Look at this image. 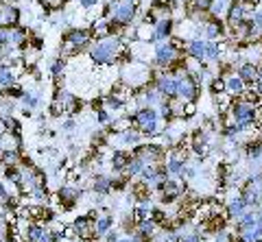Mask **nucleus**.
Segmentation results:
<instances>
[{"mask_svg": "<svg viewBox=\"0 0 262 242\" xmlns=\"http://www.w3.org/2000/svg\"><path fill=\"white\" fill-rule=\"evenodd\" d=\"M94 223L96 219H92L90 214H83V216H77L75 223H72V227L77 229V238H83L88 242H92L96 236H94Z\"/></svg>", "mask_w": 262, "mask_h": 242, "instance_id": "obj_12", "label": "nucleus"}, {"mask_svg": "<svg viewBox=\"0 0 262 242\" xmlns=\"http://www.w3.org/2000/svg\"><path fill=\"white\" fill-rule=\"evenodd\" d=\"M127 3H136V5H140V3H142V0H127Z\"/></svg>", "mask_w": 262, "mask_h": 242, "instance_id": "obj_44", "label": "nucleus"}, {"mask_svg": "<svg viewBox=\"0 0 262 242\" xmlns=\"http://www.w3.org/2000/svg\"><path fill=\"white\" fill-rule=\"evenodd\" d=\"M227 7L229 5H225V0H214V3H212V9H210V15H219L221 18V13L227 11Z\"/></svg>", "mask_w": 262, "mask_h": 242, "instance_id": "obj_36", "label": "nucleus"}, {"mask_svg": "<svg viewBox=\"0 0 262 242\" xmlns=\"http://www.w3.org/2000/svg\"><path fill=\"white\" fill-rule=\"evenodd\" d=\"M144 166H146V161H144L142 157L131 155V151H129V164H127V168H125V175L129 177V179H138Z\"/></svg>", "mask_w": 262, "mask_h": 242, "instance_id": "obj_23", "label": "nucleus"}, {"mask_svg": "<svg viewBox=\"0 0 262 242\" xmlns=\"http://www.w3.org/2000/svg\"><path fill=\"white\" fill-rule=\"evenodd\" d=\"M116 225V221H114V216L110 214V212H103V214H98V219H96V223H94V240H101L105 233L107 231H112V229H116L114 227Z\"/></svg>", "mask_w": 262, "mask_h": 242, "instance_id": "obj_18", "label": "nucleus"}, {"mask_svg": "<svg viewBox=\"0 0 262 242\" xmlns=\"http://www.w3.org/2000/svg\"><path fill=\"white\" fill-rule=\"evenodd\" d=\"M122 46H129V44L120 42V37L94 39L92 46H90V51H88V57L94 63V68L116 66V59H118V53H120Z\"/></svg>", "mask_w": 262, "mask_h": 242, "instance_id": "obj_1", "label": "nucleus"}, {"mask_svg": "<svg viewBox=\"0 0 262 242\" xmlns=\"http://www.w3.org/2000/svg\"><path fill=\"white\" fill-rule=\"evenodd\" d=\"M155 90H158L162 99H166V101L177 99V77L160 70L158 79H155Z\"/></svg>", "mask_w": 262, "mask_h": 242, "instance_id": "obj_10", "label": "nucleus"}, {"mask_svg": "<svg viewBox=\"0 0 262 242\" xmlns=\"http://www.w3.org/2000/svg\"><path fill=\"white\" fill-rule=\"evenodd\" d=\"M245 209H249V207H247V203H245V201L241 199V195H236L234 199H229V201H227V205H225V214H227V219L234 223L236 219H238V216H243Z\"/></svg>", "mask_w": 262, "mask_h": 242, "instance_id": "obj_20", "label": "nucleus"}, {"mask_svg": "<svg viewBox=\"0 0 262 242\" xmlns=\"http://www.w3.org/2000/svg\"><path fill=\"white\" fill-rule=\"evenodd\" d=\"M3 177L9 183H13L15 188H20V183H22V179H24V168L20 166V164H13V166H5V173H3Z\"/></svg>", "mask_w": 262, "mask_h": 242, "instance_id": "obj_24", "label": "nucleus"}, {"mask_svg": "<svg viewBox=\"0 0 262 242\" xmlns=\"http://www.w3.org/2000/svg\"><path fill=\"white\" fill-rule=\"evenodd\" d=\"M114 188V177L112 175H105V173H96L92 177V192L96 197H107L112 195Z\"/></svg>", "mask_w": 262, "mask_h": 242, "instance_id": "obj_14", "label": "nucleus"}, {"mask_svg": "<svg viewBox=\"0 0 262 242\" xmlns=\"http://www.w3.org/2000/svg\"><path fill=\"white\" fill-rule=\"evenodd\" d=\"M196 103H192V101H188V103H184V120H190V118H194L196 116Z\"/></svg>", "mask_w": 262, "mask_h": 242, "instance_id": "obj_35", "label": "nucleus"}, {"mask_svg": "<svg viewBox=\"0 0 262 242\" xmlns=\"http://www.w3.org/2000/svg\"><path fill=\"white\" fill-rule=\"evenodd\" d=\"M227 35V24L223 18H219V15H210L203 20L201 24V37L208 39V42H221Z\"/></svg>", "mask_w": 262, "mask_h": 242, "instance_id": "obj_7", "label": "nucleus"}, {"mask_svg": "<svg viewBox=\"0 0 262 242\" xmlns=\"http://www.w3.org/2000/svg\"><path fill=\"white\" fill-rule=\"evenodd\" d=\"M0 135H5V125H3V116H0Z\"/></svg>", "mask_w": 262, "mask_h": 242, "instance_id": "obj_39", "label": "nucleus"}, {"mask_svg": "<svg viewBox=\"0 0 262 242\" xmlns=\"http://www.w3.org/2000/svg\"><path fill=\"white\" fill-rule=\"evenodd\" d=\"M118 238H120V236H118V231H116V229H112V231L105 233L101 240H103V242H118Z\"/></svg>", "mask_w": 262, "mask_h": 242, "instance_id": "obj_38", "label": "nucleus"}, {"mask_svg": "<svg viewBox=\"0 0 262 242\" xmlns=\"http://www.w3.org/2000/svg\"><path fill=\"white\" fill-rule=\"evenodd\" d=\"M116 138V144H118V149H127V151H131L136 147V144H140L142 140H144V135L138 131V129H134V127H129V129H125L122 133H118V135H114Z\"/></svg>", "mask_w": 262, "mask_h": 242, "instance_id": "obj_13", "label": "nucleus"}, {"mask_svg": "<svg viewBox=\"0 0 262 242\" xmlns=\"http://www.w3.org/2000/svg\"><path fill=\"white\" fill-rule=\"evenodd\" d=\"M258 118H260V114H258L256 105H251V103L243 101V99H234L232 107H229V114L225 116V120H229V123H236L243 129V131H245V129L256 127Z\"/></svg>", "mask_w": 262, "mask_h": 242, "instance_id": "obj_3", "label": "nucleus"}, {"mask_svg": "<svg viewBox=\"0 0 262 242\" xmlns=\"http://www.w3.org/2000/svg\"><path fill=\"white\" fill-rule=\"evenodd\" d=\"M118 242H131V236H125V238H118Z\"/></svg>", "mask_w": 262, "mask_h": 242, "instance_id": "obj_40", "label": "nucleus"}, {"mask_svg": "<svg viewBox=\"0 0 262 242\" xmlns=\"http://www.w3.org/2000/svg\"><path fill=\"white\" fill-rule=\"evenodd\" d=\"M94 118H96V123H98V127H107L112 120H114V114L112 111H107L105 107H101L98 111H94Z\"/></svg>", "mask_w": 262, "mask_h": 242, "instance_id": "obj_32", "label": "nucleus"}, {"mask_svg": "<svg viewBox=\"0 0 262 242\" xmlns=\"http://www.w3.org/2000/svg\"><path fill=\"white\" fill-rule=\"evenodd\" d=\"M258 223H262V205H260V209H258Z\"/></svg>", "mask_w": 262, "mask_h": 242, "instance_id": "obj_41", "label": "nucleus"}, {"mask_svg": "<svg viewBox=\"0 0 262 242\" xmlns=\"http://www.w3.org/2000/svg\"><path fill=\"white\" fill-rule=\"evenodd\" d=\"M48 116H53V118H61V116H66L63 103H59V101H51V105H48Z\"/></svg>", "mask_w": 262, "mask_h": 242, "instance_id": "obj_34", "label": "nucleus"}, {"mask_svg": "<svg viewBox=\"0 0 262 242\" xmlns=\"http://www.w3.org/2000/svg\"><path fill=\"white\" fill-rule=\"evenodd\" d=\"M236 75H238L247 85H253V81L260 77V66L253 61H243L236 66Z\"/></svg>", "mask_w": 262, "mask_h": 242, "instance_id": "obj_17", "label": "nucleus"}, {"mask_svg": "<svg viewBox=\"0 0 262 242\" xmlns=\"http://www.w3.org/2000/svg\"><path fill=\"white\" fill-rule=\"evenodd\" d=\"M20 103H22V107L24 109H31V111H35L37 107H39V92H31V90H27V94L20 99Z\"/></svg>", "mask_w": 262, "mask_h": 242, "instance_id": "obj_26", "label": "nucleus"}, {"mask_svg": "<svg viewBox=\"0 0 262 242\" xmlns=\"http://www.w3.org/2000/svg\"><path fill=\"white\" fill-rule=\"evenodd\" d=\"M0 149H3V135H0Z\"/></svg>", "mask_w": 262, "mask_h": 242, "instance_id": "obj_45", "label": "nucleus"}, {"mask_svg": "<svg viewBox=\"0 0 262 242\" xmlns=\"http://www.w3.org/2000/svg\"><path fill=\"white\" fill-rule=\"evenodd\" d=\"M53 197L59 201V209H61V212H70V209H75L77 203H79L81 188H77L75 183H61Z\"/></svg>", "mask_w": 262, "mask_h": 242, "instance_id": "obj_8", "label": "nucleus"}, {"mask_svg": "<svg viewBox=\"0 0 262 242\" xmlns=\"http://www.w3.org/2000/svg\"><path fill=\"white\" fill-rule=\"evenodd\" d=\"M77 129V120H75V116H68L63 120V125H61V131L63 133H72Z\"/></svg>", "mask_w": 262, "mask_h": 242, "instance_id": "obj_37", "label": "nucleus"}, {"mask_svg": "<svg viewBox=\"0 0 262 242\" xmlns=\"http://www.w3.org/2000/svg\"><path fill=\"white\" fill-rule=\"evenodd\" d=\"M136 231L140 233V236H144V238H153L155 233L160 231V225L149 216V219H144L142 223H138V225H136Z\"/></svg>", "mask_w": 262, "mask_h": 242, "instance_id": "obj_25", "label": "nucleus"}, {"mask_svg": "<svg viewBox=\"0 0 262 242\" xmlns=\"http://www.w3.org/2000/svg\"><path fill=\"white\" fill-rule=\"evenodd\" d=\"M66 242H88V240H83V238H75V240H66Z\"/></svg>", "mask_w": 262, "mask_h": 242, "instance_id": "obj_42", "label": "nucleus"}, {"mask_svg": "<svg viewBox=\"0 0 262 242\" xmlns=\"http://www.w3.org/2000/svg\"><path fill=\"white\" fill-rule=\"evenodd\" d=\"M201 90H203V85L199 81H194L190 75H186V72L177 77V99H182L184 103H188V101L196 103L201 96Z\"/></svg>", "mask_w": 262, "mask_h": 242, "instance_id": "obj_6", "label": "nucleus"}, {"mask_svg": "<svg viewBox=\"0 0 262 242\" xmlns=\"http://www.w3.org/2000/svg\"><path fill=\"white\" fill-rule=\"evenodd\" d=\"M186 55L203 63V61H206V39H203V37L186 39Z\"/></svg>", "mask_w": 262, "mask_h": 242, "instance_id": "obj_16", "label": "nucleus"}, {"mask_svg": "<svg viewBox=\"0 0 262 242\" xmlns=\"http://www.w3.org/2000/svg\"><path fill=\"white\" fill-rule=\"evenodd\" d=\"M179 242H206V233H203L199 227L192 231H182L179 233Z\"/></svg>", "mask_w": 262, "mask_h": 242, "instance_id": "obj_28", "label": "nucleus"}, {"mask_svg": "<svg viewBox=\"0 0 262 242\" xmlns=\"http://www.w3.org/2000/svg\"><path fill=\"white\" fill-rule=\"evenodd\" d=\"M208 90H210L212 96L223 94V92H225V79H223V77H219V75H214V77L210 79V83H208Z\"/></svg>", "mask_w": 262, "mask_h": 242, "instance_id": "obj_31", "label": "nucleus"}, {"mask_svg": "<svg viewBox=\"0 0 262 242\" xmlns=\"http://www.w3.org/2000/svg\"><path fill=\"white\" fill-rule=\"evenodd\" d=\"M182 57V53H177L173 46H170V42L166 39V42H160V44H155L153 46V61H151V66L153 68H158V70H168L173 63Z\"/></svg>", "mask_w": 262, "mask_h": 242, "instance_id": "obj_4", "label": "nucleus"}, {"mask_svg": "<svg viewBox=\"0 0 262 242\" xmlns=\"http://www.w3.org/2000/svg\"><path fill=\"white\" fill-rule=\"evenodd\" d=\"M15 83H18V72L9 63H0V90H7Z\"/></svg>", "mask_w": 262, "mask_h": 242, "instance_id": "obj_21", "label": "nucleus"}, {"mask_svg": "<svg viewBox=\"0 0 262 242\" xmlns=\"http://www.w3.org/2000/svg\"><path fill=\"white\" fill-rule=\"evenodd\" d=\"M138 15H140V9H138V5H136V3L118 0V3L112 7L110 20H112V22H116V24H122V27H131Z\"/></svg>", "mask_w": 262, "mask_h": 242, "instance_id": "obj_5", "label": "nucleus"}, {"mask_svg": "<svg viewBox=\"0 0 262 242\" xmlns=\"http://www.w3.org/2000/svg\"><path fill=\"white\" fill-rule=\"evenodd\" d=\"M136 39L153 44V27H151V24H144L142 22L140 27H136Z\"/></svg>", "mask_w": 262, "mask_h": 242, "instance_id": "obj_30", "label": "nucleus"}, {"mask_svg": "<svg viewBox=\"0 0 262 242\" xmlns=\"http://www.w3.org/2000/svg\"><path fill=\"white\" fill-rule=\"evenodd\" d=\"M66 70H68V59H63L61 55L57 59H53L51 63V77H53V85H59L63 77H66Z\"/></svg>", "mask_w": 262, "mask_h": 242, "instance_id": "obj_22", "label": "nucleus"}, {"mask_svg": "<svg viewBox=\"0 0 262 242\" xmlns=\"http://www.w3.org/2000/svg\"><path fill=\"white\" fill-rule=\"evenodd\" d=\"M129 120H131V127L138 129V131H140L144 138H149V140H155L164 131L160 114H158V107H149V105L136 107L134 111H129Z\"/></svg>", "mask_w": 262, "mask_h": 242, "instance_id": "obj_2", "label": "nucleus"}, {"mask_svg": "<svg viewBox=\"0 0 262 242\" xmlns=\"http://www.w3.org/2000/svg\"><path fill=\"white\" fill-rule=\"evenodd\" d=\"M175 27L177 22L173 15H166V18H160L158 22H155L153 27V46L160 44V42H166V39H170L175 35Z\"/></svg>", "mask_w": 262, "mask_h": 242, "instance_id": "obj_9", "label": "nucleus"}, {"mask_svg": "<svg viewBox=\"0 0 262 242\" xmlns=\"http://www.w3.org/2000/svg\"><path fill=\"white\" fill-rule=\"evenodd\" d=\"M247 83H245V81L238 77V75H236V72H234V75H229L227 79H225V92L229 94V96H232V99H241V96L245 94V90H247Z\"/></svg>", "mask_w": 262, "mask_h": 242, "instance_id": "obj_19", "label": "nucleus"}, {"mask_svg": "<svg viewBox=\"0 0 262 242\" xmlns=\"http://www.w3.org/2000/svg\"><path fill=\"white\" fill-rule=\"evenodd\" d=\"M120 229H122V233H125V236H131V233L136 231V221H134V214H131V209L122 214V219H120Z\"/></svg>", "mask_w": 262, "mask_h": 242, "instance_id": "obj_29", "label": "nucleus"}, {"mask_svg": "<svg viewBox=\"0 0 262 242\" xmlns=\"http://www.w3.org/2000/svg\"><path fill=\"white\" fill-rule=\"evenodd\" d=\"M24 94H27V87L20 85V83L7 87V90H0V96H7V99H11V101H20Z\"/></svg>", "mask_w": 262, "mask_h": 242, "instance_id": "obj_27", "label": "nucleus"}, {"mask_svg": "<svg viewBox=\"0 0 262 242\" xmlns=\"http://www.w3.org/2000/svg\"><path fill=\"white\" fill-rule=\"evenodd\" d=\"M77 5H79V9H83L85 13H92L103 5V0H77Z\"/></svg>", "mask_w": 262, "mask_h": 242, "instance_id": "obj_33", "label": "nucleus"}, {"mask_svg": "<svg viewBox=\"0 0 262 242\" xmlns=\"http://www.w3.org/2000/svg\"><path fill=\"white\" fill-rule=\"evenodd\" d=\"M3 157H5V149H0V166H3Z\"/></svg>", "mask_w": 262, "mask_h": 242, "instance_id": "obj_43", "label": "nucleus"}, {"mask_svg": "<svg viewBox=\"0 0 262 242\" xmlns=\"http://www.w3.org/2000/svg\"><path fill=\"white\" fill-rule=\"evenodd\" d=\"M127 164H129V151L127 149H114L112 153H110V168L116 175H122L125 173V168H127Z\"/></svg>", "mask_w": 262, "mask_h": 242, "instance_id": "obj_15", "label": "nucleus"}, {"mask_svg": "<svg viewBox=\"0 0 262 242\" xmlns=\"http://www.w3.org/2000/svg\"><path fill=\"white\" fill-rule=\"evenodd\" d=\"M238 195H241V199L245 201V203H247V207H251V209H260V205H262L260 185L251 183L249 179H245V183L241 185V190H238Z\"/></svg>", "mask_w": 262, "mask_h": 242, "instance_id": "obj_11", "label": "nucleus"}]
</instances>
